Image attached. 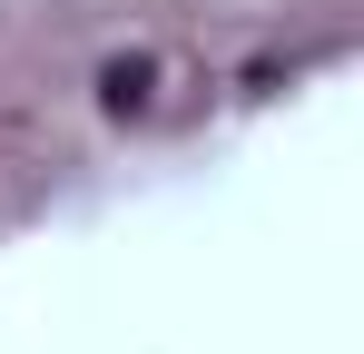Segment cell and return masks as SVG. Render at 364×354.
I'll use <instances>...</instances> for the list:
<instances>
[{
	"instance_id": "cell-1",
	"label": "cell",
	"mask_w": 364,
	"mask_h": 354,
	"mask_svg": "<svg viewBox=\"0 0 364 354\" xmlns=\"http://www.w3.org/2000/svg\"><path fill=\"white\" fill-rule=\"evenodd\" d=\"M158 79H168V59H158V50L99 59V109H109V118H158Z\"/></svg>"
}]
</instances>
